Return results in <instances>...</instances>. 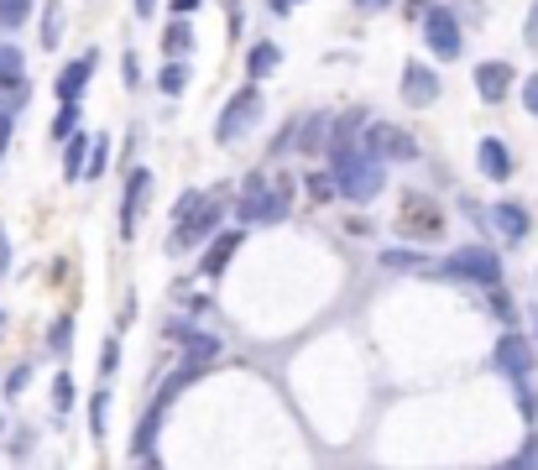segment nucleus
Returning a JSON list of instances; mask_svg holds the SVG:
<instances>
[{"label": "nucleus", "instance_id": "obj_18", "mask_svg": "<svg viewBox=\"0 0 538 470\" xmlns=\"http://www.w3.org/2000/svg\"><path fill=\"white\" fill-rule=\"evenodd\" d=\"M84 147H89V136L68 131V152H63V173L68 178H84Z\"/></svg>", "mask_w": 538, "mask_h": 470}, {"label": "nucleus", "instance_id": "obj_30", "mask_svg": "<svg viewBox=\"0 0 538 470\" xmlns=\"http://www.w3.org/2000/svg\"><path fill=\"white\" fill-rule=\"evenodd\" d=\"M79 126V100H63V110H58V121H53V136L63 141L68 131H74Z\"/></svg>", "mask_w": 538, "mask_h": 470}, {"label": "nucleus", "instance_id": "obj_3", "mask_svg": "<svg viewBox=\"0 0 538 470\" xmlns=\"http://www.w3.org/2000/svg\"><path fill=\"white\" fill-rule=\"evenodd\" d=\"M288 215V194L283 183L267 188L262 178H246V194H241V225H277Z\"/></svg>", "mask_w": 538, "mask_h": 470}, {"label": "nucleus", "instance_id": "obj_33", "mask_svg": "<svg viewBox=\"0 0 538 470\" xmlns=\"http://www.w3.org/2000/svg\"><path fill=\"white\" fill-rule=\"evenodd\" d=\"M68 345H74V324L58 319V324H53V350H68Z\"/></svg>", "mask_w": 538, "mask_h": 470}, {"label": "nucleus", "instance_id": "obj_19", "mask_svg": "<svg viewBox=\"0 0 538 470\" xmlns=\"http://www.w3.org/2000/svg\"><path fill=\"white\" fill-rule=\"evenodd\" d=\"M0 89H21V53L0 42Z\"/></svg>", "mask_w": 538, "mask_h": 470}, {"label": "nucleus", "instance_id": "obj_35", "mask_svg": "<svg viewBox=\"0 0 538 470\" xmlns=\"http://www.w3.org/2000/svg\"><path fill=\"white\" fill-rule=\"evenodd\" d=\"M89 423H95V439H105V397H95V408H89Z\"/></svg>", "mask_w": 538, "mask_h": 470}, {"label": "nucleus", "instance_id": "obj_44", "mask_svg": "<svg viewBox=\"0 0 538 470\" xmlns=\"http://www.w3.org/2000/svg\"><path fill=\"white\" fill-rule=\"evenodd\" d=\"M173 11H178V16H189V11H199V0H173Z\"/></svg>", "mask_w": 538, "mask_h": 470}, {"label": "nucleus", "instance_id": "obj_43", "mask_svg": "<svg viewBox=\"0 0 538 470\" xmlns=\"http://www.w3.org/2000/svg\"><path fill=\"white\" fill-rule=\"evenodd\" d=\"M267 6H272L277 16H283V11H293V6H303V0H267Z\"/></svg>", "mask_w": 538, "mask_h": 470}, {"label": "nucleus", "instance_id": "obj_16", "mask_svg": "<svg viewBox=\"0 0 538 470\" xmlns=\"http://www.w3.org/2000/svg\"><path fill=\"white\" fill-rule=\"evenodd\" d=\"M481 173L486 178H497V183H507L512 178V157H507V147H502V141H481Z\"/></svg>", "mask_w": 538, "mask_h": 470}, {"label": "nucleus", "instance_id": "obj_8", "mask_svg": "<svg viewBox=\"0 0 538 470\" xmlns=\"http://www.w3.org/2000/svg\"><path fill=\"white\" fill-rule=\"evenodd\" d=\"M403 100H408V105H434V100H439L434 68H424V63H408V68H403Z\"/></svg>", "mask_w": 538, "mask_h": 470}, {"label": "nucleus", "instance_id": "obj_37", "mask_svg": "<svg viewBox=\"0 0 538 470\" xmlns=\"http://www.w3.org/2000/svg\"><path fill=\"white\" fill-rule=\"evenodd\" d=\"M115 361H121V350H115V340H105V356H100V371L110 376V371H115Z\"/></svg>", "mask_w": 538, "mask_h": 470}, {"label": "nucleus", "instance_id": "obj_41", "mask_svg": "<svg viewBox=\"0 0 538 470\" xmlns=\"http://www.w3.org/2000/svg\"><path fill=\"white\" fill-rule=\"evenodd\" d=\"M6 141H11V115L0 110V152H6Z\"/></svg>", "mask_w": 538, "mask_h": 470}, {"label": "nucleus", "instance_id": "obj_26", "mask_svg": "<svg viewBox=\"0 0 538 470\" xmlns=\"http://www.w3.org/2000/svg\"><path fill=\"white\" fill-rule=\"evenodd\" d=\"M157 84H162V94H178L183 84H189V63H168V68L157 74Z\"/></svg>", "mask_w": 538, "mask_h": 470}, {"label": "nucleus", "instance_id": "obj_45", "mask_svg": "<svg viewBox=\"0 0 538 470\" xmlns=\"http://www.w3.org/2000/svg\"><path fill=\"white\" fill-rule=\"evenodd\" d=\"M136 11H142V16L152 21V11H157V0H136Z\"/></svg>", "mask_w": 538, "mask_h": 470}, {"label": "nucleus", "instance_id": "obj_5", "mask_svg": "<svg viewBox=\"0 0 538 470\" xmlns=\"http://www.w3.org/2000/svg\"><path fill=\"white\" fill-rule=\"evenodd\" d=\"M366 147L377 152V157H387V162H413V157H418V141H413L408 131L387 126V121H371V126H366Z\"/></svg>", "mask_w": 538, "mask_h": 470}, {"label": "nucleus", "instance_id": "obj_14", "mask_svg": "<svg viewBox=\"0 0 538 470\" xmlns=\"http://www.w3.org/2000/svg\"><path fill=\"white\" fill-rule=\"evenodd\" d=\"M95 53H84L79 63H68L63 68V74H58V100H79V94H84V84H89V74H95Z\"/></svg>", "mask_w": 538, "mask_h": 470}, {"label": "nucleus", "instance_id": "obj_20", "mask_svg": "<svg viewBox=\"0 0 538 470\" xmlns=\"http://www.w3.org/2000/svg\"><path fill=\"white\" fill-rule=\"evenodd\" d=\"M356 131H361V110H345L340 126H335V136H330V152H335V147H350V141H356Z\"/></svg>", "mask_w": 538, "mask_h": 470}, {"label": "nucleus", "instance_id": "obj_9", "mask_svg": "<svg viewBox=\"0 0 538 470\" xmlns=\"http://www.w3.org/2000/svg\"><path fill=\"white\" fill-rule=\"evenodd\" d=\"M194 209H199V215L178 225V235H173V251H183V246H194V241H204V235H209V225L220 220V204H215V199H199Z\"/></svg>", "mask_w": 538, "mask_h": 470}, {"label": "nucleus", "instance_id": "obj_36", "mask_svg": "<svg viewBox=\"0 0 538 470\" xmlns=\"http://www.w3.org/2000/svg\"><path fill=\"white\" fill-rule=\"evenodd\" d=\"M523 105L538 115V74H528V84H523Z\"/></svg>", "mask_w": 538, "mask_h": 470}, {"label": "nucleus", "instance_id": "obj_2", "mask_svg": "<svg viewBox=\"0 0 538 470\" xmlns=\"http://www.w3.org/2000/svg\"><path fill=\"white\" fill-rule=\"evenodd\" d=\"M434 272H444V277H465V282H481V288H497V282H502V256L486 251V246H460V251L444 256Z\"/></svg>", "mask_w": 538, "mask_h": 470}, {"label": "nucleus", "instance_id": "obj_28", "mask_svg": "<svg viewBox=\"0 0 538 470\" xmlns=\"http://www.w3.org/2000/svg\"><path fill=\"white\" fill-rule=\"evenodd\" d=\"M53 408L58 413L74 408V376H68V371H58V382H53Z\"/></svg>", "mask_w": 538, "mask_h": 470}, {"label": "nucleus", "instance_id": "obj_7", "mask_svg": "<svg viewBox=\"0 0 538 470\" xmlns=\"http://www.w3.org/2000/svg\"><path fill=\"white\" fill-rule=\"evenodd\" d=\"M424 37H429V47H434L439 58H455L460 53V27H455L450 11H429L424 16Z\"/></svg>", "mask_w": 538, "mask_h": 470}, {"label": "nucleus", "instance_id": "obj_48", "mask_svg": "<svg viewBox=\"0 0 538 470\" xmlns=\"http://www.w3.org/2000/svg\"><path fill=\"white\" fill-rule=\"evenodd\" d=\"M0 324H6V314H0Z\"/></svg>", "mask_w": 538, "mask_h": 470}, {"label": "nucleus", "instance_id": "obj_39", "mask_svg": "<svg viewBox=\"0 0 538 470\" xmlns=\"http://www.w3.org/2000/svg\"><path fill=\"white\" fill-rule=\"evenodd\" d=\"M523 37H528V47H538V0H533V16H528V27H523Z\"/></svg>", "mask_w": 538, "mask_h": 470}, {"label": "nucleus", "instance_id": "obj_46", "mask_svg": "<svg viewBox=\"0 0 538 470\" xmlns=\"http://www.w3.org/2000/svg\"><path fill=\"white\" fill-rule=\"evenodd\" d=\"M356 6H366V11H382V6H387V0H356Z\"/></svg>", "mask_w": 538, "mask_h": 470}, {"label": "nucleus", "instance_id": "obj_10", "mask_svg": "<svg viewBox=\"0 0 538 470\" xmlns=\"http://www.w3.org/2000/svg\"><path fill=\"white\" fill-rule=\"evenodd\" d=\"M241 241H246V230H220V241L204 251V262H199V272L204 277H220L225 267H230V256L241 251Z\"/></svg>", "mask_w": 538, "mask_h": 470}, {"label": "nucleus", "instance_id": "obj_27", "mask_svg": "<svg viewBox=\"0 0 538 470\" xmlns=\"http://www.w3.org/2000/svg\"><path fill=\"white\" fill-rule=\"evenodd\" d=\"M32 11V0H0V27H21Z\"/></svg>", "mask_w": 538, "mask_h": 470}, {"label": "nucleus", "instance_id": "obj_42", "mask_svg": "<svg viewBox=\"0 0 538 470\" xmlns=\"http://www.w3.org/2000/svg\"><path fill=\"white\" fill-rule=\"evenodd\" d=\"M512 465H538V444H528V450H523L518 460H512Z\"/></svg>", "mask_w": 538, "mask_h": 470}, {"label": "nucleus", "instance_id": "obj_1", "mask_svg": "<svg viewBox=\"0 0 538 470\" xmlns=\"http://www.w3.org/2000/svg\"><path fill=\"white\" fill-rule=\"evenodd\" d=\"M387 188V173H382V157L371 152V147H335V194H345V199H356V204H366V199H377Z\"/></svg>", "mask_w": 538, "mask_h": 470}, {"label": "nucleus", "instance_id": "obj_29", "mask_svg": "<svg viewBox=\"0 0 538 470\" xmlns=\"http://www.w3.org/2000/svg\"><path fill=\"white\" fill-rule=\"evenodd\" d=\"M303 188H309V199H335V173H309V183H303Z\"/></svg>", "mask_w": 538, "mask_h": 470}, {"label": "nucleus", "instance_id": "obj_23", "mask_svg": "<svg viewBox=\"0 0 538 470\" xmlns=\"http://www.w3.org/2000/svg\"><path fill=\"white\" fill-rule=\"evenodd\" d=\"M220 356V340H209V335H189V361L194 366H209Z\"/></svg>", "mask_w": 538, "mask_h": 470}, {"label": "nucleus", "instance_id": "obj_15", "mask_svg": "<svg viewBox=\"0 0 538 470\" xmlns=\"http://www.w3.org/2000/svg\"><path fill=\"white\" fill-rule=\"evenodd\" d=\"M491 225L502 230V241H523L528 235V209L523 204H491Z\"/></svg>", "mask_w": 538, "mask_h": 470}, {"label": "nucleus", "instance_id": "obj_13", "mask_svg": "<svg viewBox=\"0 0 538 470\" xmlns=\"http://www.w3.org/2000/svg\"><path fill=\"white\" fill-rule=\"evenodd\" d=\"M147 188H152V173H147V168H136V173H131V183H126L121 235H136V215H142V204H147Z\"/></svg>", "mask_w": 538, "mask_h": 470}, {"label": "nucleus", "instance_id": "obj_40", "mask_svg": "<svg viewBox=\"0 0 538 470\" xmlns=\"http://www.w3.org/2000/svg\"><path fill=\"white\" fill-rule=\"evenodd\" d=\"M6 267H11V241H6V230H0V277H6Z\"/></svg>", "mask_w": 538, "mask_h": 470}, {"label": "nucleus", "instance_id": "obj_17", "mask_svg": "<svg viewBox=\"0 0 538 470\" xmlns=\"http://www.w3.org/2000/svg\"><path fill=\"white\" fill-rule=\"evenodd\" d=\"M277 63H283V47H277V42H256L251 58H246V74L251 79H267V74H277Z\"/></svg>", "mask_w": 538, "mask_h": 470}, {"label": "nucleus", "instance_id": "obj_34", "mask_svg": "<svg viewBox=\"0 0 538 470\" xmlns=\"http://www.w3.org/2000/svg\"><path fill=\"white\" fill-rule=\"evenodd\" d=\"M491 314H497V319H518V314H512V303H507V293H497V288H491Z\"/></svg>", "mask_w": 538, "mask_h": 470}, {"label": "nucleus", "instance_id": "obj_24", "mask_svg": "<svg viewBox=\"0 0 538 470\" xmlns=\"http://www.w3.org/2000/svg\"><path fill=\"white\" fill-rule=\"evenodd\" d=\"M157 429H162V408H152V418L142 423V429H136V460H147V450H152Z\"/></svg>", "mask_w": 538, "mask_h": 470}, {"label": "nucleus", "instance_id": "obj_12", "mask_svg": "<svg viewBox=\"0 0 538 470\" xmlns=\"http://www.w3.org/2000/svg\"><path fill=\"white\" fill-rule=\"evenodd\" d=\"M497 366H502L507 376H528V371H533V345H528L523 335H502V345H497Z\"/></svg>", "mask_w": 538, "mask_h": 470}, {"label": "nucleus", "instance_id": "obj_47", "mask_svg": "<svg viewBox=\"0 0 538 470\" xmlns=\"http://www.w3.org/2000/svg\"><path fill=\"white\" fill-rule=\"evenodd\" d=\"M533 329H538V309H533Z\"/></svg>", "mask_w": 538, "mask_h": 470}, {"label": "nucleus", "instance_id": "obj_4", "mask_svg": "<svg viewBox=\"0 0 538 470\" xmlns=\"http://www.w3.org/2000/svg\"><path fill=\"white\" fill-rule=\"evenodd\" d=\"M256 121H262V89L251 84V89H241L236 100L225 105L220 126H215V136H220V141H236V136H246V131H251Z\"/></svg>", "mask_w": 538, "mask_h": 470}, {"label": "nucleus", "instance_id": "obj_31", "mask_svg": "<svg viewBox=\"0 0 538 470\" xmlns=\"http://www.w3.org/2000/svg\"><path fill=\"white\" fill-rule=\"evenodd\" d=\"M105 147H110V141H89V178H100V168H105Z\"/></svg>", "mask_w": 538, "mask_h": 470}, {"label": "nucleus", "instance_id": "obj_21", "mask_svg": "<svg viewBox=\"0 0 538 470\" xmlns=\"http://www.w3.org/2000/svg\"><path fill=\"white\" fill-rule=\"evenodd\" d=\"M58 37H63V6L48 0V16H42V47H58Z\"/></svg>", "mask_w": 538, "mask_h": 470}, {"label": "nucleus", "instance_id": "obj_25", "mask_svg": "<svg viewBox=\"0 0 538 470\" xmlns=\"http://www.w3.org/2000/svg\"><path fill=\"white\" fill-rule=\"evenodd\" d=\"M189 42H194V32H189V21H173L168 27V37H162V47L178 58V53H189Z\"/></svg>", "mask_w": 538, "mask_h": 470}, {"label": "nucleus", "instance_id": "obj_6", "mask_svg": "<svg viewBox=\"0 0 538 470\" xmlns=\"http://www.w3.org/2000/svg\"><path fill=\"white\" fill-rule=\"evenodd\" d=\"M397 225H403L408 235H418V241H429V235L444 230V215H439L429 199H403V209H397Z\"/></svg>", "mask_w": 538, "mask_h": 470}, {"label": "nucleus", "instance_id": "obj_38", "mask_svg": "<svg viewBox=\"0 0 538 470\" xmlns=\"http://www.w3.org/2000/svg\"><path fill=\"white\" fill-rule=\"evenodd\" d=\"M27 382H32V366H16V371H11V382H6V387H11V392H21V387H27Z\"/></svg>", "mask_w": 538, "mask_h": 470}, {"label": "nucleus", "instance_id": "obj_32", "mask_svg": "<svg viewBox=\"0 0 538 470\" xmlns=\"http://www.w3.org/2000/svg\"><path fill=\"white\" fill-rule=\"evenodd\" d=\"M319 136H324V121H309L303 126V147L298 152H319Z\"/></svg>", "mask_w": 538, "mask_h": 470}, {"label": "nucleus", "instance_id": "obj_11", "mask_svg": "<svg viewBox=\"0 0 538 470\" xmlns=\"http://www.w3.org/2000/svg\"><path fill=\"white\" fill-rule=\"evenodd\" d=\"M507 84H512V68H507V63H497V58L476 63V89H481L486 105H497L502 94H507Z\"/></svg>", "mask_w": 538, "mask_h": 470}, {"label": "nucleus", "instance_id": "obj_22", "mask_svg": "<svg viewBox=\"0 0 538 470\" xmlns=\"http://www.w3.org/2000/svg\"><path fill=\"white\" fill-rule=\"evenodd\" d=\"M382 267H392V272H413V267H429V262H424L418 251H403V246H397V251H382Z\"/></svg>", "mask_w": 538, "mask_h": 470}]
</instances>
